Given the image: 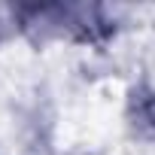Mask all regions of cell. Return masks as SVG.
Instances as JSON below:
<instances>
[{
	"mask_svg": "<svg viewBox=\"0 0 155 155\" xmlns=\"http://www.w3.org/2000/svg\"><path fill=\"white\" fill-rule=\"evenodd\" d=\"M15 28L31 34L34 40L67 37L79 43H97L113 34V21L104 6L88 3H34L15 6Z\"/></svg>",
	"mask_w": 155,
	"mask_h": 155,
	"instance_id": "1",
	"label": "cell"
},
{
	"mask_svg": "<svg viewBox=\"0 0 155 155\" xmlns=\"http://www.w3.org/2000/svg\"><path fill=\"white\" fill-rule=\"evenodd\" d=\"M128 113H131L134 128H140L146 137L155 140V88H149V85L134 88L131 101H128Z\"/></svg>",
	"mask_w": 155,
	"mask_h": 155,
	"instance_id": "2",
	"label": "cell"
}]
</instances>
